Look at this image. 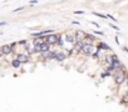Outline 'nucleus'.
<instances>
[{
  "instance_id": "nucleus-1",
  "label": "nucleus",
  "mask_w": 128,
  "mask_h": 112,
  "mask_svg": "<svg viewBox=\"0 0 128 112\" xmlns=\"http://www.w3.org/2000/svg\"><path fill=\"white\" fill-rule=\"evenodd\" d=\"M45 40H47V42L50 45V44H57L58 42V40H59V37L57 36V35H53V34H49V36H47L45 37Z\"/></svg>"
},
{
  "instance_id": "nucleus-2",
  "label": "nucleus",
  "mask_w": 128,
  "mask_h": 112,
  "mask_svg": "<svg viewBox=\"0 0 128 112\" xmlns=\"http://www.w3.org/2000/svg\"><path fill=\"white\" fill-rule=\"evenodd\" d=\"M112 61H113V64H112L113 69H121V67H122V65H121V62L118 61V57H117V56H113Z\"/></svg>"
},
{
  "instance_id": "nucleus-3",
  "label": "nucleus",
  "mask_w": 128,
  "mask_h": 112,
  "mask_svg": "<svg viewBox=\"0 0 128 112\" xmlns=\"http://www.w3.org/2000/svg\"><path fill=\"white\" fill-rule=\"evenodd\" d=\"M13 46L14 45H5V46H3L1 47V52L3 54H10L11 50H13Z\"/></svg>"
},
{
  "instance_id": "nucleus-4",
  "label": "nucleus",
  "mask_w": 128,
  "mask_h": 112,
  "mask_svg": "<svg viewBox=\"0 0 128 112\" xmlns=\"http://www.w3.org/2000/svg\"><path fill=\"white\" fill-rule=\"evenodd\" d=\"M83 52L87 54V55H90L92 54V45H89V44H85L84 47H83Z\"/></svg>"
},
{
  "instance_id": "nucleus-5",
  "label": "nucleus",
  "mask_w": 128,
  "mask_h": 112,
  "mask_svg": "<svg viewBox=\"0 0 128 112\" xmlns=\"http://www.w3.org/2000/svg\"><path fill=\"white\" fill-rule=\"evenodd\" d=\"M124 75L123 73H118V75H116V82L118 84V85H121L123 81H124Z\"/></svg>"
},
{
  "instance_id": "nucleus-6",
  "label": "nucleus",
  "mask_w": 128,
  "mask_h": 112,
  "mask_svg": "<svg viewBox=\"0 0 128 112\" xmlns=\"http://www.w3.org/2000/svg\"><path fill=\"white\" fill-rule=\"evenodd\" d=\"M18 60L20 62H28L29 61V57L26 55H18Z\"/></svg>"
},
{
  "instance_id": "nucleus-7",
  "label": "nucleus",
  "mask_w": 128,
  "mask_h": 112,
  "mask_svg": "<svg viewBox=\"0 0 128 112\" xmlns=\"http://www.w3.org/2000/svg\"><path fill=\"white\" fill-rule=\"evenodd\" d=\"M83 47H84V44H83V41H78L77 44H76V51H83Z\"/></svg>"
},
{
  "instance_id": "nucleus-8",
  "label": "nucleus",
  "mask_w": 128,
  "mask_h": 112,
  "mask_svg": "<svg viewBox=\"0 0 128 112\" xmlns=\"http://www.w3.org/2000/svg\"><path fill=\"white\" fill-rule=\"evenodd\" d=\"M48 50H49V44H48V42L40 45V51H42V52H45V51H48Z\"/></svg>"
},
{
  "instance_id": "nucleus-9",
  "label": "nucleus",
  "mask_w": 128,
  "mask_h": 112,
  "mask_svg": "<svg viewBox=\"0 0 128 112\" xmlns=\"http://www.w3.org/2000/svg\"><path fill=\"white\" fill-rule=\"evenodd\" d=\"M55 59H57L58 61H63V60L65 59V56H64L63 54H58V55L55 56Z\"/></svg>"
},
{
  "instance_id": "nucleus-10",
  "label": "nucleus",
  "mask_w": 128,
  "mask_h": 112,
  "mask_svg": "<svg viewBox=\"0 0 128 112\" xmlns=\"http://www.w3.org/2000/svg\"><path fill=\"white\" fill-rule=\"evenodd\" d=\"M55 56H57V55L54 54V52H49V54L47 55V57H48L49 60H51V59H55Z\"/></svg>"
},
{
  "instance_id": "nucleus-11",
  "label": "nucleus",
  "mask_w": 128,
  "mask_h": 112,
  "mask_svg": "<svg viewBox=\"0 0 128 112\" xmlns=\"http://www.w3.org/2000/svg\"><path fill=\"white\" fill-rule=\"evenodd\" d=\"M20 64H22V62H20L19 60H18V59L13 61V66H14V67H19V66H20Z\"/></svg>"
},
{
  "instance_id": "nucleus-12",
  "label": "nucleus",
  "mask_w": 128,
  "mask_h": 112,
  "mask_svg": "<svg viewBox=\"0 0 128 112\" xmlns=\"http://www.w3.org/2000/svg\"><path fill=\"white\" fill-rule=\"evenodd\" d=\"M65 40H67L68 42H73V41H74V37L70 36V35H68V36H65Z\"/></svg>"
},
{
  "instance_id": "nucleus-13",
  "label": "nucleus",
  "mask_w": 128,
  "mask_h": 112,
  "mask_svg": "<svg viewBox=\"0 0 128 112\" xmlns=\"http://www.w3.org/2000/svg\"><path fill=\"white\" fill-rule=\"evenodd\" d=\"M98 47H99V49H104V50H108V49H109V47H108L104 42H101V44L98 45Z\"/></svg>"
},
{
  "instance_id": "nucleus-14",
  "label": "nucleus",
  "mask_w": 128,
  "mask_h": 112,
  "mask_svg": "<svg viewBox=\"0 0 128 112\" xmlns=\"http://www.w3.org/2000/svg\"><path fill=\"white\" fill-rule=\"evenodd\" d=\"M122 102H123V103H128V95H124V96L122 97Z\"/></svg>"
},
{
  "instance_id": "nucleus-15",
  "label": "nucleus",
  "mask_w": 128,
  "mask_h": 112,
  "mask_svg": "<svg viewBox=\"0 0 128 112\" xmlns=\"http://www.w3.org/2000/svg\"><path fill=\"white\" fill-rule=\"evenodd\" d=\"M94 15H97L98 17H102V19H105V17H108V16H104L103 14H99V13H94Z\"/></svg>"
},
{
  "instance_id": "nucleus-16",
  "label": "nucleus",
  "mask_w": 128,
  "mask_h": 112,
  "mask_svg": "<svg viewBox=\"0 0 128 112\" xmlns=\"http://www.w3.org/2000/svg\"><path fill=\"white\" fill-rule=\"evenodd\" d=\"M83 35H84L83 31H78V32H77V36H78V37H83Z\"/></svg>"
},
{
  "instance_id": "nucleus-17",
  "label": "nucleus",
  "mask_w": 128,
  "mask_h": 112,
  "mask_svg": "<svg viewBox=\"0 0 128 112\" xmlns=\"http://www.w3.org/2000/svg\"><path fill=\"white\" fill-rule=\"evenodd\" d=\"M108 17H109V19H112V20H113V21H117V20H116V19H114L113 16H111V15H108Z\"/></svg>"
},
{
  "instance_id": "nucleus-18",
  "label": "nucleus",
  "mask_w": 128,
  "mask_h": 112,
  "mask_svg": "<svg viewBox=\"0 0 128 112\" xmlns=\"http://www.w3.org/2000/svg\"><path fill=\"white\" fill-rule=\"evenodd\" d=\"M74 14H84V11H74Z\"/></svg>"
},
{
  "instance_id": "nucleus-19",
  "label": "nucleus",
  "mask_w": 128,
  "mask_h": 112,
  "mask_svg": "<svg viewBox=\"0 0 128 112\" xmlns=\"http://www.w3.org/2000/svg\"><path fill=\"white\" fill-rule=\"evenodd\" d=\"M90 24H93V25H96V26H99V25H98L97 23H94V21H90Z\"/></svg>"
},
{
  "instance_id": "nucleus-20",
  "label": "nucleus",
  "mask_w": 128,
  "mask_h": 112,
  "mask_svg": "<svg viewBox=\"0 0 128 112\" xmlns=\"http://www.w3.org/2000/svg\"><path fill=\"white\" fill-rule=\"evenodd\" d=\"M6 23H0V26H1V25H5Z\"/></svg>"
},
{
  "instance_id": "nucleus-21",
  "label": "nucleus",
  "mask_w": 128,
  "mask_h": 112,
  "mask_svg": "<svg viewBox=\"0 0 128 112\" xmlns=\"http://www.w3.org/2000/svg\"><path fill=\"white\" fill-rule=\"evenodd\" d=\"M127 79H128V75H127Z\"/></svg>"
}]
</instances>
